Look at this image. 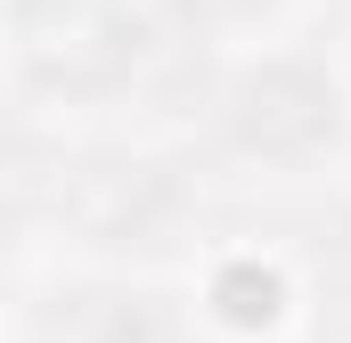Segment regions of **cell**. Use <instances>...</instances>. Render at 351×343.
<instances>
[{"label":"cell","mask_w":351,"mask_h":343,"mask_svg":"<svg viewBox=\"0 0 351 343\" xmlns=\"http://www.w3.org/2000/svg\"><path fill=\"white\" fill-rule=\"evenodd\" d=\"M229 139L254 156H311L335 139V90L311 66H262L229 98Z\"/></svg>","instance_id":"cell-1"},{"label":"cell","mask_w":351,"mask_h":343,"mask_svg":"<svg viewBox=\"0 0 351 343\" xmlns=\"http://www.w3.org/2000/svg\"><path fill=\"white\" fill-rule=\"evenodd\" d=\"M164 213H172V188H164V172H147V164H82L66 180V221L90 229V237H106V246L156 237Z\"/></svg>","instance_id":"cell-2"},{"label":"cell","mask_w":351,"mask_h":343,"mask_svg":"<svg viewBox=\"0 0 351 343\" xmlns=\"http://www.w3.org/2000/svg\"><path fill=\"white\" fill-rule=\"evenodd\" d=\"M188 25H237V16H254L262 0H172Z\"/></svg>","instance_id":"cell-3"}]
</instances>
